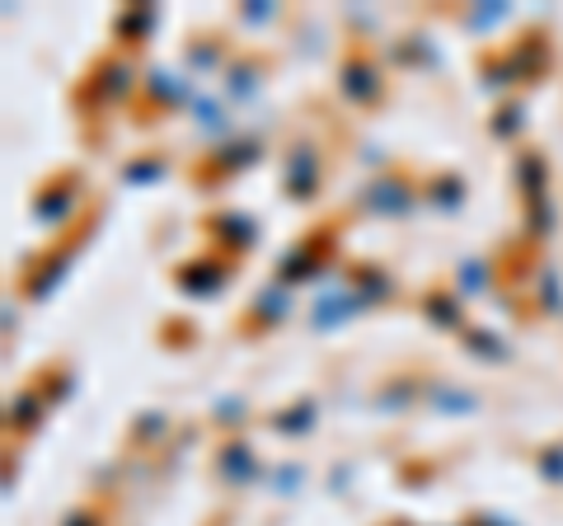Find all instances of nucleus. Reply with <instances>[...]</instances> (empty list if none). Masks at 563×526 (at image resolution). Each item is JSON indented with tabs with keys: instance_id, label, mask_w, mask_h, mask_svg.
I'll use <instances>...</instances> for the list:
<instances>
[{
	"instance_id": "1",
	"label": "nucleus",
	"mask_w": 563,
	"mask_h": 526,
	"mask_svg": "<svg viewBox=\"0 0 563 526\" xmlns=\"http://www.w3.org/2000/svg\"><path fill=\"white\" fill-rule=\"evenodd\" d=\"M366 302H362V292L357 296H329V302H320V310H314V325L320 329H329V325H339V320H347L352 310H362Z\"/></svg>"
},
{
	"instance_id": "2",
	"label": "nucleus",
	"mask_w": 563,
	"mask_h": 526,
	"mask_svg": "<svg viewBox=\"0 0 563 526\" xmlns=\"http://www.w3.org/2000/svg\"><path fill=\"white\" fill-rule=\"evenodd\" d=\"M287 184H291L296 198H310V184H314V155H310V151H296V155H291Z\"/></svg>"
},
{
	"instance_id": "3",
	"label": "nucleus",
	"mask_w": 563,
	"mask_h": 526,
	"mask_svg": "<svg viewBox=\"0 0 563 526\" xmlns=\"http://www.w3.org/2000/svg\"><path fill=\"white\" fill-rule=\"evenodd\" d=\"M366 207H376V212H404L409 198H404V184H376L366 193Z\"/></svg>"
},
{
	"instance_id": "4",
	"label": "nucleus",
	"mask_w": 563,
	"mask_h": 526,
	"mask_svg": "<svg viewBox=\"0 0 563 526\" xmlns=\"http://www.w3.org/2000/svg\"><path fill=\"white\" fill-rule=\"evenodd\" d=\"M221 240H231V244H250L254 240V221L250 217H221Z\"/></svg>"
},
{
	"instance_id": "5",
	"label": "nucleus",
	"mask_w": 563,
	"mask_h": 526,
	"mask_svg": "<svg viewBox=\"0 0 563 526\" xmlns=\"http://www.w3.org/2000/svg\"><path fill=\"white\" fill-rule=\"evenodd\" d=\"M347 95H357V99H372L376 95V76L366 72V66H347V85H343Z\"/></svg>"
},
{
	"instance_id": "6",
	"label": "nucleus",
	"mask_w": 563,
	"mask_h": 526,
	"mask_svg": "<svg viewBox=\"0 0 563 526\" xmlns=\"http://www.w3.org/2000/svg\"><path fill=\"white\" fill-rule=\"evenodd\" d=\"M70 202H76V198H70L66 188H52V198H43V202H38V217H43V221L57 217V221H62V217L70 212Z\"/></svg>"
},
{
	"instance_id": "7",
	"label": "nucleus",
	"mask_w": 563,
	"mask_h": 526,
	"mask_svg": "<svg viewBox=\"0 0 563 526\" xmlns=\"http://www.w3.org/2000/svg\"><path fill=\"white\" fill-rule=\"evenodd\" d=\"M314 273V254L310 250H291L287 254V277H310Z\"/></svg>"
},
{
	"instance_id": "8",
	"label": "nucleus",
	"mask_w": 563,
	"mask_h": 526,
	"mask_svg": "<svg viewBox=\"0 0 563 526\" xmlns=\"http://www.w3.org/2000/svg\"><path fill=\"white\" fill-rule=\"evenodd\" d=\"M540 296H544V302H550V310H554V315H563V292H559V277H554V269H544Z\"/></svg>"
},
{
	"instance_id": "9",
	"label": "nucleus",
	"mask_w": 563,
	"mask_h": 526,
	"mask_svg": "<svg viewBox=\"0 0 563 526\" xmlns=\"http://www.w3.org/2000/svg\"><path fill=\"white\" fill-rule=\"evenodd\" d=\"M225 470H231V475H250V470H254L250 447H231V451H225Z\"/></svg>"
},
{
	"instance_id": "10",
	"label": "nucleus",
	"mask_w": 563,
	"mask_h": 526,
	"mask_svg": "<svg viewBox=\"0 0 563 526\" xmlns=\"http://www.w3.org/2000/svg\"><path fill=\"white\" fill-rule=\"evenodd\" d=\"M99 90H103V95H122V90H128V66H109Z\"/></svg>"
},
{
	"instance_id": "11",
	"label": "nucleus",
	"mask_w": 563,
	"mask_h": 526,
	"mask_svg": "<svg viewBox=\"0 0 563 526\" xmlns=\"http://www.w3.org/2000/svg\"><path fill=\"white\" fill-rule=\"evenodd\" d=\"M184 287L188 292H217L221 287V273H184Z\"/></svg>"
},
{
	"instance_id": "12",
	"label": "nucleus",
	"mask_w": 563,
	"mask_h": 526,
	"mask_svg": "<svg viewBox=\"0 0 563 526\" xmlns=\"http://www.w3.org/2000/svg\"><path fill=\"white\" fill-rule=\"evenodd\" d=\"M10 414H14V424H38V418H33V414H38V399H33V395H24V399H14V405H10Z\"/></svg>"
},
{
	"instance_id": "13",
	"label": "nucleus",
	"mask_w": 563,
	"mask_h": 526,
	"mask_svg": "<svg viewBox=\"0 0 563 526\" xmlns=\"http://www.w3.org/2000/svg\"><path fill=\"white\" fill-rule=\"evenodd\" d=\"M484 283H488V277H484V263H465V269H461V287H465V292H484Z\"/></svg>"
},
{
	"instance_id": "14",
	"label": "nucleus",
	"mask_w": 563,
	"mask_h": 526,
	"mask_svg": "<svg viewBox=\"0 0 563 526\" xmlns=\"http://www.w3.org/2000/svg\"><path fill=\"white\" fill-rule=\"evenodd\" d=\"M277 428H287V432H306V428H310V405H301V409L287 414V418H277Z\"/></svg>"
},
{
	"instance_id": "15",
	"label": "nucleus",
	"mask_w": 563,
	"mask_h": 526,
	"mask_svg": "<svg viewBox=\"0 0 563 526\" xmlns=\"http://www.w3.org/2000/svg\"><path fill=\"white\" fill-rule=\"evenodd\" d=\"M151 20H155V10H151V6H146V10H136V14H128V20H122V33H146Z\"/></svg>"
},
{
	"instance_id": "16",
	"label": "nucleus",
	"mask_w": 563,
	"mask_h": 526,
	"mask_svg": "<svg viewBox=\"0 0 563 526\" xmlns=\"http://www.w3.org/2000/svg\"><path fill=\"white\" fill-rule=\"evenodd\" d=\"M277 310H287V292H282V296H277V292H263V302H258V315H263V320H273Z\"/></svg>"
},
{
	"instance_id": "17",
	"label": "nucleus",
	"mask_w": 563,
	"mask_h": 526,
	"mask_svg": "<svg viewBox=\"0 0 563 526\" xmlns=\"http://www.w3.org/2000/svg\"><path fill=\"white\" fill-rule=\"evenodd\" d=\"M470 348H474V353H484V358H507L503 348H493L488 335H479V329H470Z\"/></svg>"
},
{
	"instance_id": "18",
	"label": "nucleus",
	"mask_w": 563,
	"mask_h": 526,
	"mask_svg": "<svg viewBox=\"0 0 563 526\" xmlns=\"http://www.w3.org/2000/svg\"><path fill=\"white\" fill-rule=\"evenodd\" d=\"M428 315H437V325H455V310L446 296H437V302H428Z\"/></svg>"
},
{
	"instance_id": "19",
	"label": "nucleus",
	"mask_w": 563,
	"mask_h": 526,
	"mask_svg": "<svg viewBox=\"0 0 563 526\" xmlns=\"http://www.w3.org/2000/svg\"><path fill=\"white\" fill-rule=\"evenodd\" d=\"M540 470H544V475H554V480H563V451H544Z\"/></svg>"
},
{
	"instance_id": "20",
	"label": "nucleus",
	"mask_w": 563,
	"mask_h": 526,
	"mask_svg": "<svg viewBox=\"0 0 563 526\" xmlns=\"http://www.w3.org/2000/svg\"><path fill=\"white\" fill-rule=\"evenodd\" d=\"M437 399H442L446 409H470V405H474L470 395H451V391H437Z\"/></svg>"
},
{
	"instance_id": "21",
	"label": "nucleus",
	"mask_w": 563,
	"mask_h": 526,
	"mask_svg": "<svg viewBox=\"0 0 563 526\" xmlns=\"http://www.w3.org/2000/svg\"><path fill=\"white\" fill-rule=\"evenodd\" d=\"M231 90H235V95H250V90H254V72H235Z\"/></svg>"
},
{
	"instance_id": "22",
	"label": "nucleus",
	"mask_w": 563,
	"mask_h": 526,
	"mask_svg": "<svg viewBox=\"0 0 563 526\" xmlns=\"http://www.w3.org/2000/svg\"><path fill=\"white\" fill-rule=\"evenodd\" d=\"M161 174V165H136V169H128V179H155Z\"/></svg>"
},
{
	"instance_id": "23",
	"label": "nucleus",
	"mask_w": 563,
	"mask_h": 526,
	"mask_svg": "<svg viewBox=\"0 0 563 526\" xmlns=\"http://www.w3.org/2000/svg\"><path fill=\"white\" fill-rule=\"evenodd\" d=\"M455 198H461V184L446 179V184H442V202H446V207H455Z\"/></svg>"
}]
</instances>
